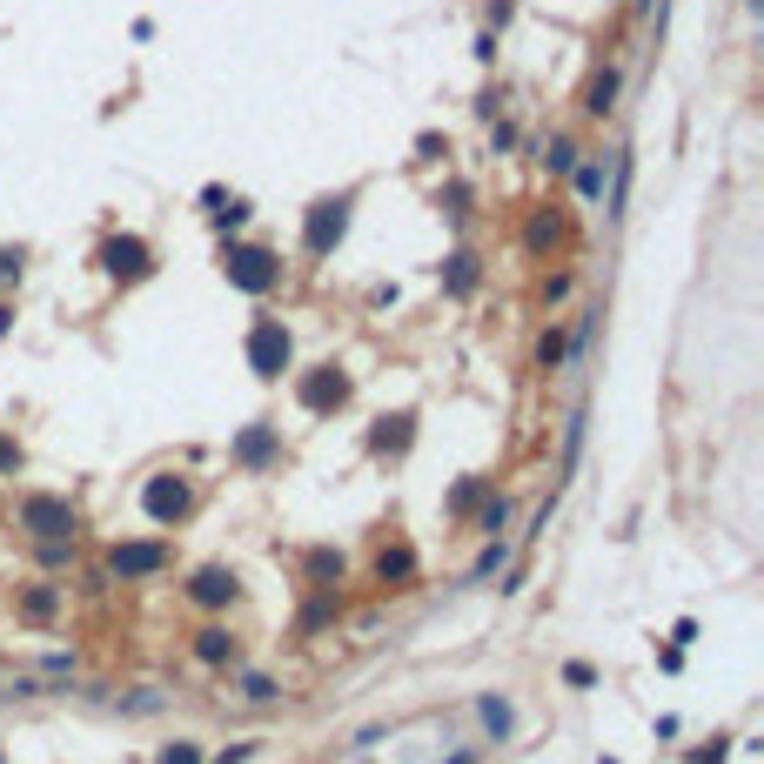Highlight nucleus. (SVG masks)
Instances as JSON below:
<instances>
[{"instance_id": "34", "label": "nucleus", "mask_w": 764, "mask_h": 764, "mask_svg": "<svg viewBox=\"0 0 764 764\" xmlns=\"http://www.w3.org/2000/svg\"><path fill=\"white\" fill-rule=\"evenodd\" d=\"M255 758V744H222V751H215V764H248Z\"/></svg>"}, {"instance_id": "5", "label": "nucleus", "mask_w": 764, "mask_h": 764, "mask_svg": "<svg viewBox=\"0 0 764 764\" xmlns=\"http://www.w3.org/2000/svg\"><path fill=\"white\" fill-rule=\"evenodd\" d=\"M295 396H302V409L329 416V409H342V403H349V376H342L336 362H322V369H309V376L295 382Z\"/></svg>"}, {"instance_id": "36", "label": "nucleus", "mask_w": 764, "mask_h": 764, "mask_svg": "<svg viewBox=\"0 0 764 764\" xmlns=\"http://www.w3.org/2000/svg\"><path fill=\"white\" fill-rule=\"evenodd\" d=\"M0 275H14V255H7V248H0Z\"/></svg>"}, {"instance_id": "12", "label": "nucleus", "mask_w": 764, "mask_h": 764, "mask_svg": "<svg viewBox=\"0 0 764 764\" xmlns=\"http://www.w3.org/2000/svg\"><path fill=\"white\" fill-rule=\"evenodd\" d=\"M476 724L490 731V744H503L517 731V704H510V697H476Z\"/></svg>"}, {"instance_id": "30", "label": "nucleus", "mask_w": 764, "mask_h": 764, "mask_svg": "<svg viewBox=\"0 0 764 764\" xmlns=\"http://www.w3.org/2000/svg\"><path fill=\"white\" fill-rule=\"evenodd\" d=\"M543 161L563 175V168H577V148H570V141H550V148H543Z\"/></svg>"}, {"instance_id": "25", "label": "nucleus", "mask_w": 764, "mask_h": 764, "mask_svg": "<svg viewBox=\"0 0 764 764\" xmlns=\"http://www.w3.org/2000/svg\"><path fill=\"white\" fill-rule=\"evenodd\" d=\"M470 282H476V255H450V289L463 295Z\"/></svg>"}, {"instance_id": "31", "label": "nucleus", "mask_w": 764, "mask_h": 764, "mask_svg": "<svg viewBox=\"0 0 764 764\" xmlns=\"http://www.w3.org/2000/svg\"><path fill=\"white\" fill-rule=\"evenodd\" d=\"M161 704H168L161 691H128V697H121V711H161Z\"/></svg>"}, {"instance_id": "18", "label": "nucleus", "mask_w": 764, "mask_h": 764, "mask_svg": "<svg viewBox=\"0 0 764 764\" xmlns=\"http://www.w3.org/2000/svg\"><path fill=\"white\" fill-rule=\"evenodd\" d=\"M584 108H590V114H610V108H617V68H604V74H597V81H590Z\"/></svg>"}, {"instance_id": "20", "label": "nucleus", "mask_w": 764, "mask_h": 764, "mask_svg": "<svg viewBox=\"0 0 764 764\" xmlns=\"http://www.w3.org/2000/svg\"><path fill=\"white\" fill-rule=\"evenodd\" d=\"M155 764H202V744L175 738V744H161V751H155Z\"/></svg>"}, {"instance_id": "27", "label": "nucleus", "mask_w": 764, "mask_h": 764, "mask_svg": "<svg viewBox=\"0 0 764 764\" xmlns=\"http://www.w3.org/2000/svg\"><path fill=\"white\" fill-rule=\"evenodd\" d=\"M563 684H570V691H590V684H597V671H590L584 657H570V664H563Z\"/></svg>"}, {"instance_id": "4", "label": "nucleus", "mask_w": 764, "mask_h": 764, "mask_svg": "<svg viewBox=\"0 0 764 764\" xmlns=\"http://www.w3.org/2000/svg\"><path fill=\"white\" fill-rule=\"evenodd\" d=\"M349 208H356V195H322V202L309 208V228H302L309 255H329V248L342 242V228H349Z\"/></svg>"}, {"instance_id": "11", "label": "nucleus", "mask_w": 764, "mask_h": 764, "mask_svg": "<svg viewBox=\"0 0 764 764\" xmlns=\"http://www.w3.org/2000/svg\"><path fill=\"white\" fill-rule=\"evenodd\" d=\"M409 443H416V416H382L369 429V450H382V456H403Z\"/></svg>"}, {"instance_id": "3", "label": "nucleus", "mask_w": 764, "mask_h": 764, "mask_svg": "<svg viewBox=\"0 0 764 764\" xmlns=\"http://www.w3.org/2000/svg\"><path fill=\"white\" fill-rule=\"evenodd\" d=\"M289 329H282V322H269V315H262V322H255V329H248V369H255V376L262 382H275L282 376V369H289Z\"/></svg>"}, {"instance_id": "24", "label": "nucleus", "mask_w": 764, "mask_h": 764, "mask_svg": "<svg viewBox=\"0 0 764 764\" xmlns=\"http://www.w3.org/2000/svg\"><path fill=\"white\" fill-rule=\"evenodd\" d=\"M584 409H577V416H570V429H563V463H577V450H584Z\"/></svg>"}, {"instance_id": "2", "label": "nucleus", "mask_w": 764, "mask_h": 764, "mask_svg": "<svg viewBox=\"0 0 764 764\" xmlns=\"http://www.w3.org/2000/svg\"><path fill=\"white\" fill-rule=\"evenodd\" d=\"M222 275L242 295H269L275 282H282V262H275L269 248H228V255H222Z\"/></svg>"}, {"instance_id": "9", "label": "nucleus", "mask_w": 764, "mask_h": 764, "mask_svg": "<svg viewBox=\"0 0 764 764\" xmlns=\"http://www.w3.org/2000/svg\"><path fill=\"white\" fill-rule=\"evenodd\" d=\"M235 570H228V563H208V570H195V584H188V597H195V604L202 610H222V604H235Z\"/></svg>"}, {"instance_id": "26", "label": "nucleus", "mask_w": 764, "mask_h": 764, "mask_svg": "<svg viewBox=\"0 0 764 764\" xmlns=\"http://www.w3.org/2000/svg\"><path fill=\"white\" fill-rule=\"evenodd\" d=\"M577 188L597 202V195H604V161H584V168H577Z\"/></svg>"}, {"instance_id": "1", "label": "nucleus", "mask_w": 764, "mask_h": 764, "mask_svg": "<svg viewBox=\"0 0 764 764\" xmlns=\"http://www.w3.org/2000/svg\"><path fill=\"white\" fill-rule=\"evenodd\" d=\"M141 510H148V523H161V530H168V523H181L188 517V510H195V483H188V476H148V483H141Z\"/></svg>"}, {"instance_id": "28", "label": "nucleus", "mask_w": 764, "mask_h": 764, "mask_svg": "<svg viewBox=\"0 0 764 764\" xmlns=\"http://www.w3.org/2000/svg\"><path fill=\"white\" fill-rule=\"evenodd\" d=\"M523 242H530V248H550V242H557V215H537V222H530V235H523Z\"/></svg>"}, {"instance_id": "13", "label": "nucleus", "mask_w": 764, "mask_h": 764, "mask_svg": "<svg viewBox=\"0 0 764 764\" xmlns=\"http://www.w3.org/2000/svg\"><path fill=\"white\" fill-rule=\"evenodd\" d=\"M195 657H202V664H235V637H228L222 624H202L195 630Z\"/></svg>"}, {"instance_id": "23", "label": "nucleus", "mask_w": 764, "mask_h": 764, "mask_svg": "<svg viewBox=\"0 0 764 764\" xmlns=\"http://www.w3.org/2000/svg\"><path fill=\"white\" fill-rule=\"evenodd\" d=\"M329 617H336V597L322 590V597H315V604L302 610V630H322V624H329Z\"/></svg>"}, {"instance_id": "6", "label": "nucleus", "mask_w": 764, "mask_h": 764, "mask_svg": "<svg viewBox=\"0 0 764 764\" xmlns=\"http://www.w3.org/2000/svg\"><path fill=\"white\" fill-rule=\"evenodd\" d=\"M161 570H168V543H114V557H108V577H121V584L161 577Z\"/></svg>"}, {"instance_id": "32", "label": "nucleus", "mask_w": 764, "mask_h": 764, "mask_svg": "<svg viewBox=\"0 0 764 764\" xmlns=\"http://www.w3.org/2000/svg\"><path fill=\"white\" fill-rule=\"evenodd\" d=\"M476 503H483V483H463V490L450 496V510H456V517H463V510H476Z\"/></svg>"}, {"instance_id": "10", "label": "nucleus", "mask_w": 764, "mask_h": 764, "mask_svg": "<svg viewBox=\"0 0 764 764\" xmlns=\"http://www.w3.org/2000/svg\"><path fill=\"white\" fill-rule=\"evenodd\" d=\"M275 450H282V436H275L269 423H255V429H242V443H235V463H242V470H269Z\"/></svg>"}, {"instance_id": "8", "label": "nucleus", "mask_w": 764, "mask_h": 764, "mask_svg": "<svg viewBox=\"0 0 764 764\" xmlns=\"http://www.w3.org/2000/svg\"><path fill=\"white\" fill-rule=\"evenodd\" d=\"M101 269L121 275V282H141V275L155 269V255H148V242H141V235H114V242L101 248Z\"/></svg>"}, {"instance_id": "15", "label": "nucleus", "mask_w": 764, "mask_h": 764, "mask_svg": "<svg viewBox=\"0 0 764 764\" xmlns=\"http://www.w3.org/2000/svg\"><path fill=\"white\" fill-rule=\"evenodd\" d=\"M376 577H382V584H409V577H416V550H409V543L382 550V557H376Z\"/></svg>"}, {"instance_id": "17", "label": "nucleus", "mask_w": 764, "mask_h": 764, "mask_svg": "<svg viewBox=\"0 0 764 764\" xmlns=\"http://www.w3.org/2000/svg\"><path fill=\"white\" fill-rule=\"evenodd\" d=\"M503 563H510V543H503V537H490V550H483V557L470 563V584H490Z\"/></svg>"}, {"instance_id": "16", "label": "nucleus", "mask_w": 764, "mask_h": 764, "mask_svg": "<svg viewBox=\"0 0 764 764\" xmlns=\"http://www.w3.org/2000/svg\"><path fill=\"white\" fill-rule=\"evenodd\" d=\"M54 610H61V584H34V590L21 597V617H34V624H47Z\"/></svg>"}, {"instance_id": "21", "label": "nucleus", "mask_w": 764, "mask_h": 764, "mask_svg": "<svg viewBox=\"0 0 764 764\" xmlns=\"http://www.w3.org/2000/svg\"><path fill=\"white\" fill-rule=\"evenodd\" d=\"M503 523H510V503H503V496H490V503H483V517H476V530L503 537Z\"/></svg>"}, {"instance_id": "7", "label": "nucleus", "mask_w": 764, "mask_h": 764, "mask_svg": "<svg viewBox=\"0 0 764 764\" xmlns=\"http://www.w3.org/2000/svg\"><path fill=\"white\" fill-rule=\"evenodd\" d=\"M21 530H34V537H74V503L68 496H27Z\"/></svg>"}, {"instance_id": "14", "label": "nucleus", "mask_w": 764, "mask_h": 764, "mask_svg": "<svg viewBox=\"0 0 764 764\" xmlns=\"http://www.w3.org/2000/svg\"><path fill=\"white\" fill-rule=\"evenodd\" d=\"M302 570H309L315 590H336L342 584V550H309V557H302Z\"/></svg>"}, {"instance_id": "33", "label": "nucleus", "mask_w": 764, "mask_h": 764, "mask_svg": "<svg viewBox=\"0 0 764 764\" xmlns=\"http://www.w3.org/2000/svg\"><path fill=\"white\" fill-rule=\"evenodd\" d=\"M537 362H543V369H557V362H563V336H543L537 342Z\"/></svg>"}, {"instance_id": "29", "label": "nucleus", "mask_w": 764, "mask_h": 764, "mask_svg": "<svg viewBox=\"0 0 764 764\" xmlns=\"http://www.w3.org/2000/svg\"><path fill=\"white\" fill-rule=\"evenodd\" d=\"M724 758H731V738H711V744L691 751V764H724Z\"/></svg>"}, {"instance_id": "19", "label": "nucleus", "mask_w": 764, "mask_h": 764, "mask_svg": "<svg viewBox=\"0 0 764 764\" xmlns=\"http://www.w3.org/2000/svg\"><path fill=\"white\" fill-rule=\"evenodd\" d=\"M242 697H248V704H275V697H282V684H275V677H262V671H248L242 677Z\"/></svg>"}, {"instance_id": "22", "label": "nucleus", "mask_w": 764, "mask_h": 764, "mask_svg": "<svg viewBox=\"0 0 764 764\" xmlns=\"http://www.w3.org/2000/svg\"><path fill=\"white\" fill-rule=\"evenodd\" d=\"M68 557H74V537H41V563H47V570H61Z\"/></svg>"}, {"instance_id": "35", "label": "nucleus", "mask_w": 764, "mask_h": 764, "mask_svg": "<svg viewBox=\"0 0 764 764\" xmlns=\"http://www.w3.org/2000/svg\"><path fill=\"white\" fill-rule=\"evenodd\" d=\"M14 470H21V450H14V443L0 436V476H14Z\"/></svg>"}]
</instances>
